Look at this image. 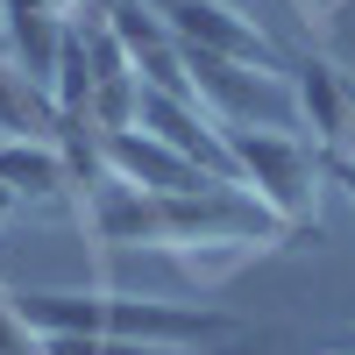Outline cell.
I'll return each instance as SVG.
<instances>
[{"label":"cell","mask_w":355,"mask_h":355,"mask_svg":"<svg viewBox=\"0 0 355 355\" xmlns=\"http://www.w3.org/2000/svg\"><path fill=\"white\" fill-rule=\"evenodd\" d=\"M15 206H21V199H15V192H8V185H0V220H8V214H15Z\"/></svg>","instance_id":"cell-10"},{"label":"cell","mask_w":355,"mask_h":355,"mask_svg":"<svg viewBox=\"0 0 355 355\" xmlns=\"http://www.w3.org/2000/svg\"><path fill=\"white\" fill-rule=\"evenodd\" d=\"M348 341H355V334H348Z\"/></svg>","instance_id":"cell-16"},{"label":"cell","mask_w":355,"mask_h":355,"mask_svg":"<svg viewBox=\"0 0 355 355\" xmlns=\"http://www.w3.org/2000/svg\"><path fill=\"white\" fill-rule=\"evenodd\" d=\"M164 21H171V36L185 43V50H199V57L249 64V71H291V64H284V50L263 36V21L242 15L234 0H171Z\"/></svg>","instance_id":"cell-3"},{"label":"cell","mask_w":355,"mask_h":355,"mask_svg":"<svg viewBox=\"0 0 355 355\" xmlns=\"http://www.w3.org/2000/svg\"><path fill=\"white\" fill-rule=\"evenodd\" d=\"M0 135H50V142L64 135V114H57V100L15 64V57H0Z\"/></svg>","instance_id":"cell-7"},{"label":"cell","mask_w":355,"mask_h":355,"mask_svg":"<svg viewBox=\"0 0 355 355\" xmlns=\"http://www.w3.org/2000/svg\"><path fill=\"white\" fill-rule=\"evenodd\" d=\"M277 242H249V234H234V242H178V249H164L171 256V270L185 277V284H227L234 270H249L256 256H270Z\"/></svg>","instance_id":"cell-8"},{"label":"cell","mask_w":355,"mask_h":355,"mask_svg":"<svg viewBox=\"0 0 355 355\" xmlns=\"http://www.w3.org/2000/svg\"><path fill=\"white\" fill-rule=\"evenodd\" d=\"M227 150H234V178H242V192H256L263 214H277L291 234L313 220V199H320V178H327V157L313 150L306 135L291 128H227Z\"/></svg>","instance_id":"cell-1"},{"label":"cell","mask_w":355,"mask_h":355,"mask_svg":"<svg viewBox=\"0 0 355 355\" xmlns=\"http://www.w3.org/2000/svg\"><path fill=\"white\" fill-rule=\"evenodd\" d=\"M107 8H114V0H85V15H107Z\"/></svg>","instance_id":"cell-11"},{"label":"cell","mask_w":355,"mask_h":355,"mask_svg":"<svg viewBox=\"0 0 355 355\" xmlns=\"http://www.w3.org/2000/svg\"><path fill=\"white\" fill-rule=\"evenodd\" d=\"M341 15H355V0H341Z\"/></svg>","instance_id":"cell-14"},{"label":"cell","mask_w":355,"mask_h":355,"mask_svg":"<svg viewBox=\"0 0 355 355\" xmlns=\"http://www.w3.org/2000/svg\"><path fill=\"white\" fill-rule=\"evenodd\" d=\"M291 93H299V121L313 128V150L327 164L355 157V85H348V71L306 57V64H291Z\"/></svg>","instance_id":"cell-5"},{"label":"cell","mask_w":355,"mask_h":355,"mask_svg":"<svg viewBox=\"0 0 355 355\" xmlns=\"http://www.w3.org/2000/svg\"><path fill=\"white\" fill-rule=\"evenodd\" d=\"M220 355H249V348H220Z\"/></svg>","instance_id":"cell-15"},{"label":"cell","mask_w":355,"mask_h":355,"mask_svg":"<svg viewBox=\"0 0 355 355\" xmlns=\"http://www.w3.org/2000/svg\"><path fill=\"white\" fill-rule=\"evenodd\" d=\"M0 355H43V334L21 320V306L0 291Z\"/></svg>","instance_id":"cell-9"},{"label":"cell","mask_w":355,"mask_h":355,"mask_svg":"<svg viewBox=\"0 0 355 355\" xmlns=\"http://www.w3.org/2000/svg\"><path fill=\"white\" fill-rule=\"evenodd\" d=\"M57 8H85V0H57Z\"/></svg>","instance_id":"cell-13"},{"label":"cell","mask_w":355,"mask_h":355,"mask_svg":"<svg viewBox=\"0 0 355 355\" xmlns=\"http://www.w3.org/2000/svg\"><path fill=\"white\" fill-rule=\"evenodd\" d=\"M100 164H107V178H121V185H135V192H157V199L220 185V178H206L199 164H185L171 142H157L150 128H114V135H100Z\"/></svg>","instance_id":"cell-4"},{"label":"cell","mask_w":355,"mask_h":355,"mask_svg":"<svg viewBox=\"0 0 355 355\" xmlns=\"http://www.w3.org/2000/svg\"><path fill=\"white\" fill-rule=\"evenodd\" d=\"M100 334L107 341H135V348H220L242 334V320L206 313V306H178V299H142V291H100Z\"/></svg>","instance_id":"cell-2"},{"label":"cell","mask_w":355,"mask_h":355,"mask_svg":"<svg viewBox=\"0 0 355 355\" xmlns=\"http://www.w3.org/2000/svg\"><path fill=\"white\" fill-rule=\"evenodd\" d=\"M327 355H355V341H334V348H327Z\"/></svg>","instance_id":"cell-12"},{"label":"cell","mask_w":355,"mask_h":355,"mask_svg":"<svg viewBox=\"0 0 355 355\" xmlns=\"http://www.w3.org/2000/svg\"><path fill=\"white\" fill-rule=\"evenodd\" d=\"M0 185L21 206H57L71 192V157L50 135H0Z\"/></svg>","instance_id":"cell-6"}]
</instances>
